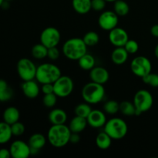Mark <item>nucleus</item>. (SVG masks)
I'll use <instances>...</instances> for the list:
<instances>
[{"instance_id": "nucleus-1", "label": "nucleus", "mask_w": 158, "mask_h": 158, "mask_svg": "<svg viewBox=\"0 0 158 158\" xmlns=\"http://www.w3.org/2000/svg\"><path fill=\"white\" fill-rule=\"evenodd\" d=\"M71 131L66 124L52 125L47 133V140L53 148H62L69 143Z\"/></svg>"}, {"instance_id": "nucleus-2", "label": "nucleus", "mask_w": 158, "mask_h": 158, "mask_svg": "<svg viewBox=\"0 0 158 158\" xmlns=\"http://www.w3.org/2000/svg\"><path fill=\"white\" fill-rule=\"evenodd\" d=\"M87 47L83 38L69 39L63 45L62 51L65 56L70 60H78L82 56L87 52Z\"/></svg>"}, {"instance_id": "nucleus-3", "label": "nucleus", "mask_w": 158, "mask_h": 158, "mask_svg": "<svg viewBox=\"0 0 158 158\" xmlns=\"http://www.w3.org/2000/svg\"><path fill=\"white\" fill-rule=\"evenodd\" d=\"M62 76L61 69L51 63H44L37 66L35 80L39 83H54Z\"/></svg>"}, {"instance_id": "nucleus-4", "label": "nucleus", "mask_w": 158, "mask_h": 158, "mask_svg": "<svg viewBox=\"0 0 158 158\" xmlns=\"http://www.w3.org/2000/svg\"><path fill=\"white\" fill-rule=\"evenodd\" d=\"M106 94L103 85L90 81L84 85L81 91L83 100L90 105H95L103 100Z\"/></svg>"}, {"instance_id": "nucleus-5", "label": "nucleus", "mask_w": 158, "mask_h": 158, "mask_svg": "<svg viewBox=\"0 0 158 158\" xmlns=\"http://www.w3.org/2000/svg\"><path fill=\"white\" fill-rule=\"evenodd\" d=\"M103 131L113 140H120L127 134L128 126L123 119L120 117H113L105 123Z\"/></svg>"}, {"instance_id": "nucleus-6", "label": "nucleus", "mask_w": 158, "mask_h": 158, "mask_svg": "<svg viewBox=\"0 0 158 158\" xmlns=\"http://www.w3.org/2000/svg\"><path fill=\"white\" fill-rule=\"evenodd\" d=\"M133 102L137 109V116H140L151 109L154 104V98L149 91L142 89L136 93Z\"/></svg>"}, {"instance_id": "nucleus-7", "label": "nucleus", "mask_w": 158, "mask_h": 158, "mask_svg": "<svg viewBox=\"0 0 158 158\" xmlns=\"http://www.w3.org/2000/svg\"><path fill=\"white\" fill-rule=\"evenodd\" d=\"M17 73L23 81L35 80L37 66L29 58H22L17 63Z\"/></svg>"}, {"instance_id": "nucleus-8", "label": "nucleus", "mask_w": 158, "mask_h": 158, "mask_svg": "<svg viewBox=\"0 0 158 158\" xmlns=\"http://www.w3.org/2000/svg\"><path fill=\"white\" fill-rule=\"evenodd\" d=\"M54 94L60 98L68 97L74 89L73 80L69 76L62 75L53 83Z\"/></svg>"}, {"instance_id": "nucleus-9", "label": "nucleus", "mask_w": 158, "mask_h": 158, "mask_svg": "<svg viewBox=\"0 0 158 158\" xmlns=\"http://www.w3.org/2000/svg\"><path fill=\"white\" fill-rule=\"evenodd\" d=\"M131 69L134 75L142 78L152 71V64L148 57L138 56L131 61Z\"/></svg>"}, {"instance_id": "nucleus-10", "label": "nucleus", "mask_w": 158, "mask_h": 158, "mask_svg": "<svg viewBox=\"0 0 158 158\" xmlns=\"http://www.w3.org/2000/svg\"><path fill=\"white\" fill-rule=\"evenodd\" d=\"M40 43L44 45L48 49L56 47L59 45L61 40V34L58 29L52 26L46 27L42 31L40 36Z\"/></svg>"}, {"instance_id": "nucleus-11", "label": "nucleus", "mask_w": 158, "mask_h": 158, "mask_svg": "<svg viewBox=\"0 0 158 158\" xmlns=\"http://www.w3.org/2000/svg\"><path fill=\"white\" fill-rule=\"evenodd\" d=\"M119 16L114 11H103L98 18V24L103 30L110 31L118 25Z\"/></svg>"}, {"instance_id": "nucleus-12", "label": "nucleus", "mask_w": 158, "mask_h": 158, "mask_svg": "<svg viewBox=\"0 0 158 158\" xmlns=\"http://www.w3.org/2000/svg\"><path fill=\"white\" fill-rule=\"evenodd\" d=\"M109 41L115 47H123L129 40V35L124 29L117 26L109 31Z\"/></svg>"}, {"instance_id": "nucleus-13", "label": "nucleus", "mask_w": 158, "mask_h": 158, "mask_svg": "<svg viewBox=\"0 0 158 158\" xmlns=\"http://www.w3.org/2000/svg\"><path fill=\"white\" fill-rule=\"evenodd\" d=\"M11 157L13 158H28L31 155V149L29 143L23 140H15L9 148Z\"/></svg>"}, {"instance_id": "nucleus-14", "label": "nucleus", "mask_w": 158, "mask_h": 158, "mask_svg": "<svg viewBox=\"0 0 158 158\" xmlns=\"http://www.w3.org/2000/svg\"><path fill=\"white\" fill-rule=\"evenodd\" d=\"M86 120H87L88 125L94 129L103 127L105 123L107 121L105 112L100 110H92L90 114L86 118Z\"/></svg>"}, {"instance_id": "nucleus-15", "label": "nucleus", "mask_w": 158, "mask_h": 158, "mask_svg": "<svg viewBox=\"0 0 158 158\" xmlns=\"http://www.w3.org/2000/svg\"><path fill=\"white\" fill-rule=\"evenodd\" d=\"M89 79L94 83L105 84L110 79V73L107 69L102 66H94L89 70Z\"/></svg>"}, {"instance_id": "nucleus-16", "label": "nucleus", "mask_w": 158, "mask_h": 158, "mask_svg": "<svg viewBox=\"0 0 158 158\" xmlns=\"http://www.w3.org/2000/svg\"><path fill=\"white\" fill-rule=\"evenodd\" d=\"M38 82L35 80L23 81L21 85V89L23 94L29 99H35L40 94L41 88L38 84Z\"/></svg>"}, {"instance_id": "nucleus-17", "label": "nucleus", "mask_w": 158, "mask_h": 158, "mask_svg": "<svg viewBox=\"0 0 158 158\" xmlns=\"http://www.w3.org/2000/svg\"><path fill=\"white\" fill-rule=\"evenodd\" d=\"M48 118L52 125L65 124L67 120V114L63 109L55 108L49 112Z\"/></svg>"}, {"instance_id": "nucleus-18", "label": "nucleus", "mask_w": 158, "mask_h": 158, "mask_svg": "<svg viewBox=\"0 0 158 158\" xmlns=\"http://www.w3.org/2000/svg\"><path fill=\"white\" fill-rule=\"evenodd\" d=\"M129 53L124 47H116L111 53V60L116 65H123L127 61Z\"/></svg>"}, {"instance_id": "nucleus-19", "label": "nucleus", "mask_w": 158, "mask_h": 158, "mask_svg": "<svg viewBox=\"0 0 158 158\" xmlns=\"http://www.w3.org/2000/svg\"><path fill=\"white\" fill-rule=\"evenodd\" d=\"M87 125L88 123L86 118L76 115L69 122V127L72 133H78V134H80V133L83 132L86 129Z\"/></svg>"}, {"instance_id": "nucleus-20", "label": "nucleus", "mask_w": 158, "mask_h": 158, "mask_svg": "<svg viewBox=\"0 0 158 158\" xmlns=\"http://www.w3.org/2000/svg\"><path fill=\"white\" fill-rule=\"evenodd\" d=\"M28 143L31 149L40 151L46 145V138L43 134H40V133H35L29 137Z\"/></svg>"}, {"instance_id": "nucleus-21", "label": "nucleus", "mask_w": 158, "mask_h": 158, "mask_svg": "<svg viewBox=\"0 0 158 158\" xmlns=\"http://www.w3.org/2000/svg\"><path fill=\"white\" fill-rule=\"evenodd\" d=\"M3 121L8 124L12 125L15 122L19 121L20 118L19 110L15 106H9L4 110L2 114Z\"/></svg>"}, {"instance_id": "nucleus-22", "label": "nucleus", "mask_w": 158, "mask_h": 158, "mask_svg": "<svg viewBox=\"0 0 158 158\" xmlns=\"http://www.w3.org/2000/svg\"><path fill=\"white\" fill-rule=\"evenodd\" d=\"M72 6L76 12L84 15L92 9L91 0H72Z\"/></svg>"}, {"instance_id": "nucleus-23", "label": "nucleus", "mask_w": 158, "mask_h": 158, "mask_svg": "<svg viewBox=\"0 0 158 158\" xmlns=\"http://www.w3.org/2000/svg\"><path fill=\"white\" fill-rule=\"evenodd\" d=\"M112 140L113 139L103 131V132L99 133L96 137V145L100 150H107L112 144Z\"/></svg>"}, {"instance_id": "nucleus-24", "label": "nucleus", "mask_w": 158, "mask_h": 158, "mask_svg": "<svg viewBox=\"0 0 158 158\" xmlns=\"http://www.w3.org/2000/svg\"><path fill=\"white\" fill-rule=\"evenodd\" d=\"M77 61H78L79 66L83 70L89 71L96 65V60L94 56L87 53V52L85 53L83 56H82Z\"/></svg>"}, {"instance_id": "nucleus-25", "label": "nucleus", "mask_w": 158, "mask_h": 158, "mask_svg": "<svg viewBox=\"0 0 158 158\" xmlns=\"http://www.w3.org/2000/svg\"><path fill=\"white\" fill-rule=\"evenodd\" d=\"M11 125L5 121L0 122V144H5L11 140L12 137Z\"/></svg>"}, {"instance_id": "nucleus-26", "label": "nucleus", "mask_w": 158, "mask_h": 158, "mask_svg": "<svg viewBox=\"0 0 158 158\" xmlns=\"http://www.w3.org/2000/svg\"><path fill=\"white\" fill-rule=\"evenodd\" d=\"M13 97V90L9 86L7 82L0 80V100L1 102L9 101Z\"/></svg>"}, {"instance_id": "nucleus-27", "label": "nucleus", "mask_w": 158, "mask_h": 158, "mask_svg": "<svg viewBox=\"0 0 158 158\" xmlns=\"http://www.w3.org/2000/svg\"><path fill=\"white\" fill-rule=\"evenodd\" d=\"M120 112L127 117L137 116V109L134 102L124 100L120 103Z\"/></svg>"}, {"instance_id": "nucleus-28", "label": "nucleus", "mask_w": 158, "mask_h": 158, "mask_svg": "<svg viewBox=\"0 0 158 158\" xmlns=\"http://www.w3.org/2000/svg\"><path fill=\"white\" fill-rule=\"evenodd\" d=\"M114 11L118 16H126L130 12V6L124 0H117L114 2Z\"/></svg>"}, {"instance_id": "nucleus-29", "label": "nucleus", "mask_w": 158, "mask_h": 158, "mask_svg": "<svg viewBox=\"0 0 158 158\" xmlns=\"http://www.w3.org/2000/svg\"><path fill=\"white\" fill-rule=\"evenodd\" d=\"M31 52H32V56L33 58L36 59V60H43V59L47 57L48 48L42 44L41 43H40L32 46Z\"/></svg>"}, {"instance_id": "nucleus-30", "label": "nucleus", "mask_w": 158, "mask_h": 158, "mask_svg": "<svg viewBox=\"0 0 158 158\" xmlns=\"http://www.w3.org/2000/svg\"><path fill=\"white\" fill-rule=\"evenodd\" d=\"M103 109L105 114L114 115L120 111V103L114 100H108L103 104Z\"/></svg>"}, {"instance_id": "nucleus-31", "label": "nucleus", "mask_w": 158, "mask_h": 158, "mask_svg": "<svg viewBox=\"0 0 158 158\" xmlns=\"http://www.w3.org/2000/svg\"><path fill=\"white\" fill-rule=\"evenodd\" d=\"M83 40L87 46H94L98 44L100 41V36L95 31H89L84 34Z\"/></svg>"}, {"instance_id": "nucleus-32", "label": "nucleus", "mask_w": 158, "mask_h": 158, "mask_svg": "<svg viewBox=\"0 0 158 158\" xmlns=\"http://www.w3.org/2000/svg\"><path fill=\"white\" fill-rule=\"evenodd\" d=\"M91 111H92V108H91L90 104L86 103V102L78 104L74 110V113L76 115L84 117V118H87Z\"/></svg>"}, {"instance_id": "nucleus-33", "label": "nucleus", "mask_w": 158, "mask_h": 158, "mask_svg": "<svg viewBox=\"0 0 158 158\" xmlns=\"http://www.w3.org/2000/svg\"><path fill=\"white\" fill-rule=\"evenodd\" d=\"M141 79L145 84L151 87H158V74L151 72Z\"/></svg>"}, {"instance_id": "nucleus-34", "label": "nucleus", "mask_w": 158, "mask_h": 158, "mask_svg": "<svg viewBox=\"0 0 158 158\" xmlns=\"http://www.w3.org/2000/svg\"><path fill=\"white\" fill-rule=\"evenodd\" d=\"M57 96L54 93L49 94H44L43 97V103L46 107L52 108L55 106L57 102Z\"/></svg>"}, {"instance_id": "nucleus-35", "label": "nucleus", "mask_w": 158, "mask_h": 158, "mask_svg": "<svg viewBox=\"0 0 158 158\" xmlns=\"http://www.w3.org/2000/svg\"><path fill=\"white\" fill-rule=\"evenodd\" d=\"M11 130H12V135L15 137H19L22 136L26 131V127L23 123L19 121H17L11 125Z\"/></svg>"}, {"instance_id": "nucleus-36", "label": "nucleus", "mask_w": 158, "mask_h": 158, "mask_svg": "<svg viewBox=\"0 0 158 158\" xmlns=\"http://www.w3.org/2000/svg\"><path fill=\"white\" fill-rule=\"evenodd\" d=\"M123 47L125 48L127 52L129 54H135L137 53L139 50L138 43L134 40H130L129 39Z\"/></svg>"}, {"instance_id": "nucleus-37", "label": "nucleus", "mask_w": 158, "mask_h": 158, "mask_svg": "<svg viewBox=\"0 0 158 158\" xmlns=\"http://www.w3.org/2000/svg\"><path fill=\"white\" fill-rule=\"evenodd\" d=\"M106 5V0H91V7L95 12H103Z\"/></svg>"}, {"instance_id": "nucleus-38", "label": "nucleus", "mask_w": 158, "mask_h": 158, "mask_svg": "<svg viewBox=\"0 0 158 158\" xmlns=\"http://www.w3.org/2000/svg\"><path fill=\"white\" fill-rule=\"evenodd\" d=\"M60 52L59 50V49L57 48V46L56 47H51L48 49V52H47V57L52 61H55L57 60L60 58Z\"/></svg>"}, {"instance_id": "nucleus-39", "label": "nucleus", "mask_w": 158, "mask_h": 158, "mask_svg": "<svg viewBox=\"0 0 158 158\" xmlns=\"http://www.w3.org/2000/svg\"><path fill=\"white\" fill-rule=\"evenodd\" d=\"M41 91L43 94H49L54 93L53 83H44L42 84Z\"/></svg>"}, {"instance_id": "nucleus-40", "label": "nucleus", "mask_w": 158, "mask_h": 158, "mask_svg": "<svg viewBox=\"0 0 158 158\" xmlns=\"http://www.w3.org/2000/svg\"><path fill=\"white\" fill-rule=\"evenodd\" d=\"M80 141V136L78 133H71L70 138H69V143H77Z\"/></svg>"}, {"instance_id": "nucleus-41", "label": "nucleus", "mask_w": 158, "mask_h": 158, "mask_svg": "<svg viewBox=\"0 0 158 158\" xmlns=\"http://www.w3.org/2000/svg\"><path fill=\"white\" fill-rule=\"evenodd\" d=\"M11 157V153L9 149L1 148L0 149V158H9Z\"/></svg>"}, {"instance_id": "nucleus-42", "label": "nucleus", "mask_w": 158, "mask_h": 158, "mask_svg": "<svg viewBox=\"0 0 158 158\" xmlns=\"http://www.w3.org/2000/svg\"><path fill=\"white\" fill-rule=\"evenodd\" d=\"M151 33L154 37L158 38V24H155L151 27Z\"/></svg>"}, {"instance_id": "nucleus-43", "label": "nucleus", "mask_w": 158, "mask_h": 158, "mask_svg": "<svg viewBox=\"0 0 158 158\" xmlns=\"http://www.w3.org/2000/svg\"><path fill=\"white\" fill-rule=\"evenodd\" d=\"M154 55L158 59V44L156 46L155 49H154Z\"/></svg>"}, {"instance_id": "nucleus-44", "label": "nucleus", "mask_w": 158, "mask_h": 158, "mask_svg": "<svg viewBox=\"0 0 158 158\" xmlns=\"http://www.w3.org/2000/svg\"><path fill=\"white\" fill-rule=\"evenodd\" d=\"M106 2H114L115 1H117V0H106Z\"/></svg>"}, {"instance_id": "nucleus-45", "label": "nucleus", "mask_w": 158, "mask_h": 158, "mask_svg": "<svg viewBox=\"0 0 158 158\" xmlns=\"http://www.w3.org/2000/svg\"><path fill=\"white\" fill-rule=\"evenodd\" d=\"M3 2H4V0H0V7H1L2 5Z\"/></svg>"}, {"instance_id": "nucleus-46", "label": "nucleus", "mask_w": 158, "mask_h": 158, "mask_svg": "<svg viewBox=\"0 0 158 158\" xmlns=\"http://www.w3.org/2000/svg\"><path fill=\"white\" fill-rule=\"evenodd\" d=\"M4 1H7V2H9V1H11V0H4Z\"/></svg>"}, {"instance_id": "nucleus-47", "label": "nucleus", "mask_w": 158, "mask_h": 158, "mask_svg": "<svg viewBox=\"0 0 158 158\" xmlns=\"http://www.w3.org/2000/svg\"><path fill=\"white\" fill-rule=\"evenodd\" d=\"M0 103H1V100H0Z\"/></svg>"}]
</instances>
